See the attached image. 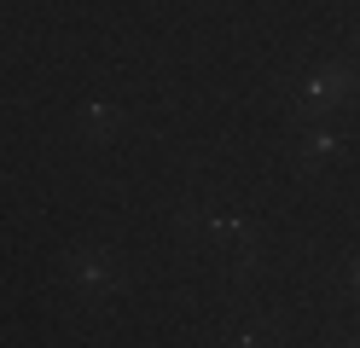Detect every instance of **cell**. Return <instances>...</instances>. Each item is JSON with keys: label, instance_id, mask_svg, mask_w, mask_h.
Returning <instances> with one entry per match:
<instances>
[{"label": "cell", "instance_id": "obj_1", "mask_svg": "<svg viewBox=\"0 0 360 348\" xmlns=\"http://www.w3.org/2000/svg\"><path fill=\"white\" fill-rule=\"evenodd\" d=\"M70 273H76V285L94 290V285H105V278H110V262H105L99 250H87V255H76V262H70Z\"/></svg>", "mask_w": 360, "mask_h": 348}, {"label": "cell", "instance_id": "obj_2", "mask_svg": "<svg viewBox=\"0 0 360 348\" xmlns=\"http://www.w3.org/2000/svg\"><path fill=\"white\" fill-rule=\"evenodd\" d=\"M331 151H337L331 134H314V139H308V157H331Z\"/></svg>", "mask_w": 360, "mask_h": 348}, {"label": "cell", "instance_id": "obj_3", "mask_svg": "<svg viewBox=\"0 0 360 348\" xmlns=\"http://www.w3.org/2000/svg\"><path fill=\"white\" fill-rule=\"evenodd\" d=\"M354 285H360V273H354Z\"/></svg>", "mask_w": 360, "mask_h": 348}]
</instances>
